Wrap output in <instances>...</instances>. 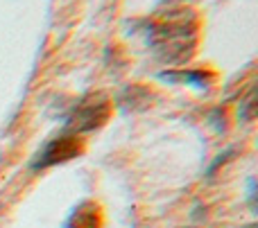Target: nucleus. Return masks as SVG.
Masks as SVG:
<instances>
[{
	"label": "nucleus",
	"mask_w": 258,
	"mask_h": 228,
	"mask_svg": "<svg viewBox=\"0 0 258 228\" xmlns=\"http://www.w3.org/2000/svg\"><path fill=\"white\" fill-rule=\"evenodd\" d=\"M68 228H95V210L89 212V215H84V212H82V208H80V210L73 215Z\"/></svg>",
	"instance_id": "nucleus-1"
}]
</instances>
